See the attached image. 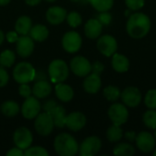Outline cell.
Wrapping results in <instances>:
<instances>
[{"instance_id": "obj_1", "label": "cell", "mask_w": 156, "mask_h": 156, "mask_svg": "<svg viewBox=\"0 0 156 156\" xmlns=\"http://www.w3.org/2000/svg\"><path fill=\"white\" fill-rule=\"evenodd\" d=\"M151 28L150 18L143 13L132 15L126 25L128 34L133 38H142L147 35Z\"/></svg>"}, {"instance_id": "obj_2", "label": "cell", "mask_w": 156, "mask_h": 156, "mask_svg": "<svg viewBox=\"0 0 156 156\" xmlns=\"http://www.w3.org/2000/svg\"><path fill=\"white\" fill-rule=\"evenodd\" d=\"M56 153L60 156H73L79 151L77 141L69 133L58 134L54 141Z\"/></svg>"}, {"instance_id": "obj_3", "label": "cell", "mask_w": 156, "mask_h": 156, "mask_svg": "<svg viewBox=\"0 0 156 156\" xmlns=\"http://www.w3.org/2000/svg\"><path fill=\"white\" fill-rule=\"evenodd\" d=\"M13 77L19 84L29 83L35 80L36 70L31 64L27 62H20L15 67Z\"/></svg>"}, {"instance_id": "obj_4", "label": "cell", "mask_w": 156, "mask_h": 156, "mask_svg": "<svg viewBox=\"0 0 156 156\" xmlns=\"http://www.w3.org/2000/svg\"><path fill=\"white\" fill-rule=\"evenodd\" d=\"M48 75L52 82L60 83L67 80L69 76V68L62 59L53 60L48 67Z\"/></svg>"}, {"instance_id": "obj_5", "label": "cell", "mask_w": 156, "mask_h": 156, "mask_svg": "<svg viewBox=\"0 0 156 156\" xmlns=\"http://www.w3.org/2000/svg\"><path fill=\"white\" fill-rule=\"evenodd\" d=\"M54 128V122L51 115L48 112L38 113L35 120V129L37 133L42 136H48L51 133Z\"/></svg>"}, {"instance_id": "obj_6", "label": "cell", "mask_w": 156, "mask_h": 156, "mask_svg": "<svg viewBox=\"0 0 156 156\" xmlns=\"http://www.w3.org/2000/svg\"><path fill=\"white\" fill-rule=\"evenodd\" d=\"M82 44L81 37L79 33L75 31L67 32L62 38V46L63 48L69 53H75L77 52Z\"/></svg>"}, {"instance_id": "obj_7", "label": "cell", "mask_w": 156, "mask_h": 156, "mask_svg": "<svg viewBox=\"0 0 156 156\" xmlns=\"http://www.w3.org/2000/svg\"><path fill=\"white\" fill-rule=\"evenodd\" d=\"M108 114L113 124H117L120 126L125 123L129 117V112L127 108L121 103H115L112 105L109 109Z\"/></svg>"}, {"instance_id": "obj_8", "label": "cell", "mask_w": 156, "mask_h": 156, "mask_svg": "<svg viewBox=\"0 0 156 156\" xmlns=\"http://www.w3.org/2000/svg\"><path fill=\"white\" fill-rule=\"evenodd\" d=\"M70 69L75 75L79 77H85L91 72V64L86 58L77 56L71 59Z\"/></svg>"}, {"instance_id": "obj_9", "label": "cell", "mask_w": 156, "mask_h": 156, "mask_svg": "<svg viewBox=\"0 0 156 156\" xmlns=\"http://www.w3.org/2000/svg\"><path fill=\"white\" fill-rule=\"evenodd\" d=\"M13 139L16 147L21 150H26L27 148L30 147L33 141V136L31 132L27 128L20 127L16 129L14 133Z\"/></svg>"}, {"instance_id": "obj_10", "label": "cell", "mask_w": 156, "mask_h": 156, "mask_svg": "<svg viewBox=\"0 0 156 156\" xmlns=\"http://www.w3.org/2000/svg\"><path fill=\"white\" fill-rule=\"evenodd\" d=\"M101 147V140L96 136H90L82 142L79 150L81 156H93L99 153Z\"/></svg>"}, {"instance_id": "obj_11", "label": "cell", "mask_w": 156, "mask_h": 156, "mask_svg": "<svg viewBox=\"0 0 156 156\" xmlns=\"http://www.w3.org/2000/svg\"><path fill=\"white\" fill-rule=\"evenodd\" d=\"M97 48L101 54L106 57H111L117 50V41L113 37L105 35L99 38L97 42Z\"/></svg>"}, {"instance_id": "obj_12", "label": "cell", "mask_w": 156, "mask_h": 156, "mask_svg": "<svg viewBox=\"0 0 156 156\" xmlns=\"http://www.w3.org/2000/svg\"><path fill=\"white\" fill-rule=\"evenodd\" d=\"M41 106L37 98L29 96L26 98V101L22 105V115L28 120L34 119L38 115Z\"/></svg>"}, {"instance_id": "obj_13", "label": "cell", "mask_w": 156, "mask_h": 156, "mask_svg": "<svg viewBox=\"0 0 156 156\" xmlns=\"http://www.w3.org/2000/svg\"><path fill=\"white\" fill-rule=\"evenodd\" d=\"M136 145L144 153H150L155 148V138L147 132H142L136 135Z\"/></svg>"}, {"instance_id": "obj_14", "label": "cell", "mask_w": 156, "mask_h": 156, "mask_svg": "<svg viewBox=\"0 0 156 156\" xmlns=\"http://www.w3.org/2000/svg\"><path fill=\"white\" fill-rule=\"evenodd\" d=\"M122 100L128 107H136L142 101V94L140 90L135 87L126 88L121 94Z\"/></svg>"}, {"instance_id": "obj_15", "label": "cell", "mask_w": 156, "mask_h": 156, "mask_svg": "<svg viewBox=\"0 0 156 156\" xmlns=\"http://www.w3.org/2000/svg\"><path fill=\"white\" fill-rule=\"evenodd\" d=\"M34 50V41L30 36L21 35L16 41V52L22 58L29 57Z\"/></svg>"}, {"instance_id": "obj_16", "label": "cell", "mask_w": 156, "mask_h": 156, "mask_svg": "<svg viewBox=\"0 0 156 156\" xmlns=\"http://www.w3.org/2000/svg\"><path fill=\"white\" fill-rule=\"evenodd\" d=\"M85 124L86 117L81 112H71L66 117V126L73 132H78L81 130L85 126Z\"/></svg>"}, {"instance_id": "obj_17", "label": "cell", "mask_w": 156, "mask_h": 156, "mask_svg": "<svg viewBox=\"0 0 156 156\" xmlns=\"http://www.w3.org/2000/svg\"><path fill=\"white\" fill-rule=\"evenodd\" d=\"M46 17L51 25H58L66 19L67 11L60 6H52L48 9Z\"/></svg>"}, {"instance_id": "obj_18", "label": "cell", "mask_w": 156, "mask_h": 156, "mask_svg": "<svg viewBox=\"0 0 156 156\" xmlns=\"http://www.w3.org/2000/svg\"><path fill=\"white\" fill-rule=\"evenodd\" d=\"M101 86V80L100 78V75L91 73L90 75H87V78L85 79L83 82V88L85 91L88 93H97Z\"/></svg>"}, {"instance_id": "obj_19", "label": "cell", "mask_w": 156, "mask_h": 156, "mask_svg": "<svg viewBox=\"0 0 156 156\" xmlns=\"http://www.w3.org/2000/svg\"><path fill=\"white\" fill-rule=\"evenodd\" d=\"M51 90H52V87L50 83L47 80H38L37 83H35L32 92L36 98L44 99L51 93Z\"/></svg>"}, {"instance_id": "obj_20", "label": "cell", "mask_w": 156, "mask_h": 156, "mask_svg": "<svg viewBox=\"0 0 156 156\" xmlns=\"http://www.w3.org/2000/svg\"><path fill=\"white\" fill-rule=\"evenodd\" d=\"M84 30H85V35L89 38L94 39V38H97L101 35V30H102V25L100 23L98 19L92 18V19H90L86 23Z\"/></svg>"}, {"instance_id": "obj_21", "label": "cell", "mask_w": 156, "mask_h": 156, "mask_svg": "<svg viewBox=\"0 0 156 156\" xmlns=\"http://www.w3.org/2000/svg\"><path fill=\"white\" fill-rule=\"evenodd\" d=\"M112 65L114 70L117 72H126L129 69L130 67V62L129 59L122 54H113L112 60Z\"/></svg>"}, {"instance_id": "obj_22", "label": "cell", "mask_w": 156, "mask_h": 156, "mask_svg": "<svg viewBox=\"0 0 156 156\" xmlns=\"http://www.w3.org/2000/svg\"><path fill=\"white\" fill-rule=\"evenodd\" d=\"M56 95L61 101L67 102L73 98L74 91L70 86L60 82L56 85Z\"/></svg>"}, {"instance_id": "obj_23", "label": "cell", "mask_w": 156, "mask_h": 156, "mask_svg": "<svg viewBox=\"0 0 156 156\" xmlns=\"http://www.w3.org/2000/svg\"><path fill=\"white\" fill-rule=\"evenodd\" d=\"M53 119L54 126L58 128H63L66 125V111L61 106H57L50 113H49Z\"/></svg>"}, {"instance_id": "obj_24", "label": "cell", "mask_w": 156, "mask_h": 156, "mask_svg": "<svg viewBox=\"0 0 156 156\" xmlns=\"http://www.w3.org/2000/svg\"><path fill=\"white\" fill-rule=\"evenodd\" d=\"M28 34L33 40L41 42L47 39V37H48V29L47 28V27L38 24L32 27Z\"/></svg>"}, {"instance_id": "obj_25", "label": "cell", "mask_w": 156, "mask_h": 156, "mask_svg": "<svg viewBox=\"0 0 156 156\" xmlns=\"http://www.w3.org/2000/svg\"><path fill=\"white\" fill-rule=\"evenodd\" d=\"M31 27H32V21L27 16H22L18 17L15 25L16 31L20 35H27Z\"/></svg>"}, {"instance_id": "obj_26", "label": "cell", "mask_w": 156, "mask_h": 156, "mask_svg": "<svg viewBox=\"0 0 156 156\" xmlns=\"http://www.w3.org/2000/svg\"><path fill=\"white\" fill-rule=\"evenodd\" d=\"M1 112L7 117H14L19 112V105L12 101H5L1 105Z\"/></svg>"}, {"instance_id": "obj_27", "label": "cell", "mask_w": 156, "mask_h": 156, "mask_svg": "<svg viewBox=\"0 0 156 156\" xmlns=\"http://www.w3.org/2000/svg\"><path fill=\"white\" fill-rule=\"evenodd\" d=\"M113 154L117 156H132L135 154V149L133 145L122 143L115 146Z\"/></svg>"}, {"instance_id": "obj_28", "label": "cell", "mask_w": 156, "mask_h": 156, "mask_svg": "<svg viewBox=\"0 0 156 156\" xmlns=\"http://www.w3.org/2000/svg\"><path fill=\"white\" fill-rule=\"evenodd\" d=\"M16 59L15 53L12 50L6 49L0 54V65L4 68H10Z\"/></svg>"}, {"instance_id": "obj_29", "label": "cell", "mask_w": 156, "mask_h": 156, "mask_svg": "<svg viewBox=\"0 0 156 156\" xmlns=\"http://www.w3.org/2000/svg\"><path fill=\"white\" fill-rule=\"evenodd\" d=\"M122 137V130L121 129L120 125L113 124L112 125L107 131V138L110 142L114 143L118 142Z\"/></svg>"}, {"instance_id": "obj_30", "label": "cell", "mask_w": 156, "mask_h": 156, "mask_svg": "<svg viewBox=\"0 0 156 156\" xmlns=\"http://www.w3.org/2000/svg\"><path fill=\"white\" fill-rule=\"evenodd\" d=\"M89 2L99 12L108 11L113 5V0H89Z\"/></svg>"}, {"instance_id": "obj_31", "label": "cell", "mask_w": 156, "mask_h": 156, "mask_svg": "<svg viewBox=\"0 0 156 156\" xmlns=\"http://www.w3.org/2000/svg\"><path fill=\"white\" fill-rule=\"evenodd\" d=\"M103 94L105 98L110 101H115L121 97V91L117 87L114 86H108L104 89Z\"/></svg>"}, {"instance_id": "obj_32", "label": "cell", "mask_w": 156, "mask_h": 156, "mask_svg": "<svg viewBox=\"0 0 156 156\" xmlns=\"http://www.w3.org/2000/svg\"><path fill=\"white\" fill-rule=\"evenodd\" d=\"M144 124L151 129H156V111L149 110L147 111L143 117Z\"/></svg>"}, {"instance_id": "obj_33", "label": "cell", "mask_w": 156, "mask_h": 156, "mask_svg": "<svg viewBox=\"0 0 156 156\" xmlns=\"http://www.w3.org/2000/svg\"><path fill=\"white\" fill-rule=\"evenodd\" d=\"M25 156H48V151L40 146L28 147L24 152Z\"/></svg>"}, {"instance_id": "obj_34", "label": "cell", "mask_w": 156, "mask_h": 156, "mask_svg": "<svg viewBox=\"0 0 156 156\" xmlns=\"http://www.w3.org/2000/svg\"><path fill=\"white\" fill-rule=\"evenodd\" d=\"M67 21L69 23V25L72 27H79L81 22H82V18L81 16L77 13V12H70L68 16H67Z\"/></svg>"}, {"instance_id": "obj_35", "label": "cell", "mask_w": 156, "mask_h": 156, "mask_svg": "<svg viewBox=\"0 0 156 156\" xmlns=\"http://www.w3.org/2000/svg\"><path fill=\"white\" fill-rule=\"evenodd\" d=\"M145 105L152 110H155L156 109V90H150L146 96H145V100H144Z\"/></svg>"}, {"instance_id": "obj_36", "label": "cell", "mask_w": 156, "mask_h": 156, "mask_svg": "<svg viewBox=\"0 0 156 156\" xmlns=\"http://www.w3.org/2000/svg\"><path fill=\"white\" fill-rule=\"evenodd\" d=\"M126 5L132 10H138L144 5V0H125Z\"/></svg>"}, {"instance_id": "obj_37", "label": "cell", "mask_w": 156, "mask_h": 156, "mask_svg": "<svg viewBox=\"0 0 156 156\" xmlns=\"http://www.w3.org/2000/svg\"><path fill=\"white\" fill-rule=\"evenodd\" d=\"M100 23L101 25H109L111 22H112V15L110 13H108V11H103V12H101V14L98 16V18H97Z\"/></svg>"}, {"instance_id": "obj_38", "label": "cell", "mask_w": 156, "mask_h": 156, "mask_svg": "<svg viewBox=\"0 0 156 156\" xmlns=\"http://www.w3.org/2000/svg\"><path fill=\"white\" fill-rule=\"evenodd\" d=\"M18 91H19L20 96H22V97H24V98L29 97V96L31 95V93H32V90H31L30 87H29L27 83L20 84L19 89H18Z\"/></svg>"}, {"instance_id": "obj_39", "label": "cell", "mask_w": 156, "mask_h": 156, "mask_svg": "<svg viewBox=\"0 0 156 156\" xmlns=\"http://www.w3.org/2000/svg\"><path fill=\"white\" fill-rule=\"evenodd\" d=\"M9 80V76L7 71L4 69V67L0 66V87H4L7 84Z\"/></svg>"}, {"instance_id": "obj_40", "label": "cell", "mask_w": 156, "mask_h": 156, "mask_svg": "<svg viewBox=\"0 0 156 156\" xmlns=\"http://www.w3.org/2000/svg\"><path fill=\"white\" fill-rule=\"evenodd\" d=\"M103 69H104V66L100 61H95L91 65V71H92V73L97 74V75H101V73L103 71Z\"/></svg>"}, {"instance_id": "obj_41", "label": "cell", "mask_w": 156, "mask_h": 156, "mask_svg": "<svg viewBox=\"0 0 156 156\" xmlns=\"http://www.w3.org/2000/svg\"><path fill=\"white\" fill-rule=\"evenodd\" d=\"M58 106V104H57V102L56 101H47L45 104H44V106H43V110L46 112H48V113H50L56 107Z\"/></svg>"}, {"instance_id": "obj_42", "label": "cell", "mask_w": 156, "mask_h": 156, "mask_svg": "<svg viewBox=\"0 0 156 156\" xmlns=\"http://www.w3.org/2000/svg\"><path fill=\"white\" fill-rule=\"evenodd\" d=\"M6 39L8 42L10 43H15L17 41L18 39V36H17V32L16 31H9L7 34H6Z\"/></svg>"}, {"instance_id": "obj_43", "label": "cell", "mask_w": 156, "mask_h": 156, "mask_svg": "<svg viewBox=\"0 0 156 156\" xmlns=\"http://www.w3.org/2000/svg\"><path fill=\"white\" fill-rule=\"evenodd\" d=\"M7 156H23L24 155V152L23 150L19 149L18 147L16 148H12L10 151H8L6 153Z\"/></svg>"}, {"instance_id": "obj_44", "label": "cell", "mask_w": 156, "mask_h": 156, "mask_svg": "<svg viewBox=\"0 0 156 156\" xmlns=\"http://www.w3.org/2000/svg\"><path fill=\"white\" fill-rule=\"evenodd\" d=\"M125 138L130 142H133L136 139V133L134 132H127L125 133Z\"/></svg>"}, {"instance_id": "obj_45", "label": "cell", "mask_w": 156, "mask_h": 156, "mask_svg": "<svg viewBox=\"0 0 156 156\" xmlns=\"http://www.w3.org/2000/svg\"><path fill=\"white\" fill-rule=\"evenodd\" d=\"M41 2V0H26V3L29 5H37Z\"/></svg>"}, {"instance_id": "obj_46", "label": "cell", "mask_w": 156, "mask_h": 156, "mask_svg": "<svg viewBox=\"0 0 156 156\" xmlns=\"http://www.w3.org/2000/svg\"><path fill=\"white\" fill-rule=\"evenodd\" d=\"M11 0H0V5H7Z\"/></svg>"}, {"instance_id": "obj_47", "label": "cell", "mask_w": 156, "mask_h": 156, "mask_svg": "<svg viewBox=\"0 0 156 156\" xmlns=\"http://www.w3.org/2000/svg\"><path fill=\"white\" fill-rule=\"evenodd\" d=\"M4 38H5V36H4V33L3 31L0 30V45L2 44V42L4 41Z\"/></svg>"}, {"instance_id": "obj_48", "label": "cell", "mask_w": 156, "mask_h": 156, "mask_svg": "<svg viewBox=\"0 0 156 156\" xmlns=\"http://www.w3.org/2000/svg\"><path fill=\"white\" fill-rule=\"evenodd\" d=\"M70 1H72V2H79V1H80V0H70Z\"/></svg>"}, {"instance_id": "obj_49", "label": "cell", "mask_w": 156, "mask_h": 156, "mask_svg": "<svg viewBox=\"0 0 156 156\" xmlns=\"http://www.w3.org/2000/svg\"><path fill=\"white\" fill-rule=\"evenodd\" d=\"M47 1H48V2H54V1H56V0H47Z\"/></svg>"}, {"instance_id": "obj_50", "label": "cell", "mask_w": 156, "mask_h": 156, "mask_svg": "<svg viewBox=\"0 0 156 156\" xmlns=\"http://www.w3.org/2000/svg\"><path fill=\"white\" fill-rule=\"evenodd\" d=\"M154 155L156 156V149H155V151H154Z\"/></svg>"}, {"instance_id": "obj_51", "label": "cell", "mask_w": 156, "mask_h": 156, "mask_svg": "<svg viewBox=\"0 0 156 156\" xmlns=\"http://www.w3.org/2000/svg\"><path fill=\"white\" fill-rule=\"evenodd\" d=\"M154 138H155V140H156V131H155V133H154Z\"/></svg>"}]
</instances>
